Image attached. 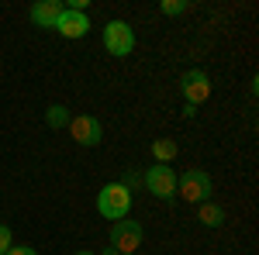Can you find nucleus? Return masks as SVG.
<instances>
[{
  "mask_svg": "<svg viewBox=\"0 0 259 255\" xmlns=\"http://www.w3.org/2000/svg\"><path fill=\"white\" fill-rule=\"evenodd\" d=\"M132 203H135V196L121 183H107V186H100V193H97V211L107 221H124L128 211H132Z\"/></svg>",
  "mask_w": 259,
  "mask_h": 255,
  "instance_id": "nucleus-1",
  "label": "nucleus"
},
{
  "mask_svg": "<svg viewBox=\"0 0 259 255\" xmlns=\"http://www.w3.org/2000/svg\"><path fill=\"white\" fill-rule=\"evenodd\" d=\"M142 186L149 190V193L156 196V200H177V169L173 166H149L145 173H142Z\"/></svg>",
  "mask_w": 259,
  "mask_h": 255,
  "instance_id": "nucleus-2",
  "label": "nucleus"
},
{
  "mask_svg": "<svg viewBox=\"0 0 259 255\" xmlns=\"http://www.w3.org/2000/svg\"><path fill=\"white\" fill-rule=\"evenodd\" d=\"M142 238H145V231H142L139 221H114L111 224V248L118 255H135L142 248Z\"/></svg>",
  "mask_w": 259,
  "mask_h": 255,
  "instance_id": "nucleus-3",
  "label": "nucleus"
},
{
  "mask_svg": "<svg viewBox=\"0 0 259 255\" xmlns=\"http://www.w3.org/2000/svg\"><path fill=\"white\" fill-rule=\"evenodd\" d=\"M177 196H183L187 203L211 200V176L204 169H187L183 176H177Z\"/></svg>",
  "mask_w": 259,
  "mask_h": 255,
  "instance_id": "nucleus-4",
  "label": "nucleus"
},
{
  "mask_svg": "<svg viewBox=\"0 0 259 255\" xmlns=\"http://www.w3.org/2000/svg\"><path fill=\"white\" fill-rule=\"evenodd\" d=\"M104 48L111 52V56H132V48H135V31H132V24L128 21H107L104 24Z\"/></svg>",
  "mask_w": 259,
  "mask_h": 255,
  "instance_id": "nucleus-5",
  "label": "nucleus"
},
{
  "mask_svg": "<svg viewBox=\"0 0 259 255\" xmlns=\"http://www.w3.org/2000/svg\"><path fill=\"white\" fill-rule=\"evenodd\" d=\"M180 93H183V100L190 107H200L204 100L211 97V76L204 69H187L183 79H180Z\"/></svg>",
  "mask_w": 259,
  "mask_h": 255,
  "instance_id": "nucleus-6",
  "label": "nucleus"
},
{
  "mask_svg": "<svg viewBox=\"0 0 259 255\" xmlns=\"http://www.w3.org/2000/svg\"><path fill=\"white\" fill-rule=\"evenodd\" d=\"M69 131L76 138V145L94 148V145H100V138H104V124H100V118H94V114H76V118L69 121Z\"/></svg>",
  "mask_w": 259,
  "mask_h": 255,
  "instance_id": "nucleus-7",
  "label": "nucleus"
},
{
  "mask_svg": "<svg viewBox=\"0 0 259 255\" xmlns=\"http://www.w3.org/2000/svg\"><path fill=\"white\" fill-rule=\"evenodd\" d=\"M52 31H59L62 38H87L90 35V18H87V11H69L66 7Z\"/></svg>",
  "mask_w": 259,
  "mask_h": 255,
  "instance_id": "nucleus-8",
  "label": "nucleus"
},
{
  "mask_svg": "<svg viewBox=\"0 0 259 255\" xmlns=\"http://www.w3.org/2000/svg\"><path fill=\"white\" fill-rule=\"evenodd\" d=\"M66 11V4L62 0H38V4H31V24L35 28H56V21H59V14Z\"/></svg>",
  "mask_w": 259,
  "mask_h": 255,
  "instance_id": "nucleus-9",
  "label": "nucleus"
},
{
  "mask_svg": "<svg viewBox=\"0 0 259 255\" xmlns=\"http://www.w3.org/2000/svg\"><path fill=\"white\" fill-rule=\"evenodd\" d=\"M149 152H152V159H156L159 166H169V162L177 159L180 148H177V141H173V138H156V141L149 145Z\"/></svg>",
  "mask_w": 259,
  "mask_h": 255,
  "instance_id": "nucleus-10",
  "label": "nucleus"
},
{
  "mask_svg": "<svg viewBox=\"0 0 259 255\" xmlns=\"http://www.w3.org/2000/svg\"><path fill=\"white\" fill-rule=\"evenodd\" d=\"M200 224H204V228H221V224H225V211H221L218 203H211V200H204V203H200Z\"/></svg>",
  "mask_w": 259,
  "mask_h": 255,
  "instance_id": "nucleus-11",
  "label": "nucleus"
},
{
  "mask_svg": "<svg viewBox=\"0 0 259 255\" xmlns=\"http://www.w3.org/2000/svg\"><path fill=\"white\" fill-rule=\"evenodd\" d=\"M69 121H73V114H69V107H62V104H52V107L45 111V124H49L52 131L69 128Z\"/></svg>",
  "mask_w": 259,
  "mask_h": 255,
  "instance_id": "nucleus-12",
  "label": "nucleus"
},
{
  "mask_svg": "<svg viewBox=\"0 0 259 255\" xmlns=\"http://www.w3.org/2000/svg\"><path fill=\"white\" fill-rule=\"evenodd\" d=\"M159 11L166 18H177V14H187V11H190V4H187V0H162Z\"/></svg>",
  "mask_w": 259,
  "mask_h": 255,
  "instance_id": "nucleus-13",
  "label": "nucleus"
},
{
  "mask_svg": "<svg viewBox=\"0 0 259 255\" xmlns=\"http://www.w3.org/2000/svg\"><path fill=\"white\" fill-rule=\"evenodd\" d=\"M11 245H14V235H11V228H7V224H0V255L7 252Z\"/></svg>",
  "mask_w": 259,
  "mask_h": 255,
  "instance_id": "nucleus-14",
  "label": "nucleus"
},
{
  "mask_svg": "<svg viewBox=\"0 0 259 255\" xmlns=\"http://www.w3.org/2000/svg\"><path fill=\"white\" fill-rule=\"evenodd\" d=\"M121 186H128L132 193L142 186V173H124V179H121Z\"/></svg>",
  "mask_w": 259,
  "mask_h": 255,
  "instance_id": "nucleus-15",
  "label": "nucleus"
},
{
  "mask_svg": "<svg viewBox=\"0 0 259 255\" xmlns=\"http://www.w3.org/2000/svg\"><path fill=\"white\" fill-rule=\"evenodd\" d=\"M4 255H38V252H35L31 245H11V248H7Z\"/></svg>",
  "mask_w": 259,
  "mask_h": 255,
  "instance_id": "nucleus-16",
  "label": "nucleus"
},
{
  "mask_svg": "<svg viewBox=\"0 0 259 255\" xmlns=\"http://www.w3.org/2000/svg\"><path fill=\"white\" fill-rule=\"evenodd\" d=\"M104 255H118V252H114V248H107V252H104Z\"/></svg>",
  "mask_w": 259,
  "mask_h": 255,
  "instance_id": "nucleus-17",
  "label": "nucleus"
},
{
  "mask_svg": "<svg viewBox=\"0 0 259 255\" xmlns=\"http://www.w3.org/2000/svg\"><path fill=\"white\" fill-rule=\"evenodd\" d=\"M76 255H97V252H76Z\"/></svg>",
  "mask_w": 259,
  "mask_h": 255,
  "instance_id": "nucleus-18",
  "label": "nucleus"
}]
</instances>
